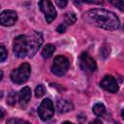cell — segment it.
<instances>
[{
    "mask_svg": "<svg viewBox=\"0 0 124 124\" xmlns=\"http://www.w3.org/2000/svg\"><path fill=\"white\" fill-rule=\"evenodd\" d=\"M83 17L88 23L108 31L116 30L120 26V20L117 16L114 13L105 9L89 10L84 14Z\"/></svg>",
    "mask_w": 124,
    "mask_h": 124,
    "instance_id": "obj_1",
    "label": "cell"
},
{
    "mask_svg": "<svg viewBox=\"0 0 124 124\" xmlns=\"http://www.w3.org/2000/svg\"><path fill=\"white\" fill-rule=\"evenodd\" d=\"M43 43V37L40 33L31 35H19L14 40L13 50L17 57H26L34 55Z\"/></svg>",
    "mask_w": 124,
    "mask_h": 124,
    "instance_id": "obj_2",
    "label": "cell"
},
{
    "mask_svg": "<svg viewBox=\"0 0 124 124\" xmlns=\"http://www.w3.org/2000/svg\"><path fill=\"white\" fill-rule=\"evenodd\" d=\"M30 73H31L30 65L28 63H23L11 73V79L13 82L17 84L23 83L28 79Z\"/></svg>",
    "mask_w": 124,
    "mask_h": 124,
    "instance_id": "obj_3",
    "label": "cell"
},
{
    "mask_svg": "<svg viewBox=\"0 0 124 124\" xmlns=\"http://www.w3.org/2000/svg\"><path fill=\"white\" fill-rule=\"evenodd\" d=\"M69 67H70L69 59L63 55H58L53 60V64L51 66V72L58 77H62L66 74Z\"/></svg>",
    "mask_w": 124,
    "mask_h": 124,
    "instance_id": "obj_4",
    "label": "cell"
},
{
    "mask_svg": "<svg viewBox=\"0 0 124 124\" xmlns=\"http://www.w3.org/2000/svg\"><path fill=\"white\" fill-rule=\"evenodd\" d=\"M38 113L42 120L46 121V120L50 119L54 113V106H53L52 101L48 98L44 99L39 106Z\"/></svg>",
    "mask_w": 124,
    "mask_h": 124,
    "instance_id": "obj_5",
    "label": "cell"
},
{
    "mask_svg": "<svg viewBox=\"0 0 124 124\" xmlns=\"http://www.w3.org/2000/svg\"><path fill=\"white\" fill-rule=\"evenodd\" d=\"M79 66L85 73H93L97 69L95 60L86 52H82L79 56Z\"/></svg>",
    "mask_w": 124,
    "mask_h": 124,
    "instance_id": "obj_6",
    "label": "cell"
},
{
    "mask_svg": "<svg viewBox=\"0 0 124 124\" xmlns=\"http://www.w3.org/2000/svg\"><path fill=\"white\" fill-rule=\"evenodd\" d=\"M39 7L41 11L45 14V17L47 23H50L52 20H54V18L56 17V11L54 9L53 4L50 1H47V0L40 1Z\"/></svg>",
    "mask_w": 124,
    "mask_h": 124,
    "instance_id": "obj_7",
    "label": "cell"
},
{
    "mask_svg": "<svg viewBox=\"0 0 124 124\" xmlns=\"http://www.w3.org/2000/svg\"><path fill=\"white\" fill-rule=\"evenodd\" d=\"M100 86L110 93H115L118 91V83L116 79L112 76H106L103 78V79L100 82Z\"/></svg>",
    "mask_w": 124,
    "mask_h": 124,
    "instance_id": "obj_8",
    "label": "cell"
},
{
    "mask_svg": "<svg viewBox=\"0 0 124 124\" xmlns=\"http://www.w3.org/2000/svg\"><path fill=\"white\" fill-rule=\"evenodd\" d=\"M17 19V14L13 10H6L0 14V24L4 26H12Z\"/></svg>",
    "mask_w": 124,
    "mask_h": 124,
    "instance_id": "obj_9",
    "label": "cell"
},
{
    "mask_svg": "<svg viewBox=\"0 0 124 124\" xmlns=\"http://www.w3.org/2000/svg\"><path fill=\"white\" fill-rule=\"evenodd\" d=\"M31 99V89L28 86L23 87L18 94V104L21 108H25Z\"/></svg>",
    "mask_w": 124,
    "mask_h": 124,
    "instance_id": "obj_10",
    "label": "cell"
},
{
    "mask_svg": "<svg viewBox=\"0 0 124 124\" xmlns=\"http://www.w3.org/2000/svg\"><path fill=\"white\" fill-rule=\"evenodd\" d=\"M56 108L59 113H65L67 111L72 110L74 108V106L70 101L60 98V99H57L56 101Z\"/></svg>",
    "mask_w": 124,
    "mask_h": 124,
    "instance_id": "obj_11",
    "label": "cell"
},
{
    "mask_svg": "<svg viewBox=\"0 0 124 124\" xmlns=\"http://www.w3.org/2000/svg\"><path fill=\"white\" fill-rule=\"evenodd\" d=\"M54 51H55V46L53 45H51V44H47L42 49L41 54L45 59H48L49 57H51V55L53 54Z\"/></svg>",
    "mask_w": 124,
    "mask_h": 124,
    "instance_id": "obj_12",
    "label": "cell"
},
{
    "mask_svg": "<svg viewBox=\"0 0 124 124\" xmlns=\"http://www.w3.org/2000/svg\"><path fill=\"white\" fill-rule=\"evenodd\" d=\"M92 109H93V112L95 113V115H97V116H99V117L104 116V115L106 114V112H107L105 106H104L103 104H101V103L95 104V105L93 106V108H92Z\"/></svg>",
    "mask_w": 124,
    "mask_h": 124,
    "instance_id": "obj_13",
    "label": "cell"
},
{
    "mask_svg": "<svg viewBox=\"0 0 124 124\" xmlns=\"http://www.w3.org/2000/svg\"><path fill=\"white\" fill-rule=\"evenodd\" d=\"M76 19H77L76 15H75V14H73V13H69V14H67V15L65 16V19H64V22H63L62 24L67 28L69 25H71V24L75 23Z\"/></svg>",
    "mask_w": 124,
    "mask_h": 124,
    "instance_id": "obj_14",
    "label": "cell"
},
{
    "mask_svg": "<svg viewBox=\"0 0 124 124\" xmlns=\"http://www.w3.org/2000/svg\"><path fill=\"white\" fill-rule=\"evenodd\" d=\"M16 102V93L14 91H11L8 94V98H7V104H9L10 106H14Z\"/></svg>",
    "mask_w": 124,
    "mask_h": 124,
    "instance_id": "obj_15",
    "label": "cell"
},
{
    "mask_svg": "<svg viewBox=\"0 0 124 124\" xmlns=\"http://www.w3.org/2000/svg\"><path fill=\"white\" fill-rule=\"evenodd\" d=\"M45 93H46V89H45L44 85L39 84V85L35 88V96H36L37 98H41V97H43V96L45 95Z\"/></svg>",
    "mask_w": 124,
    "mask_h": 124,
    "instance_id": "obj_16",
    "label": "cell"
},
{
    "mask_svg": "<svg viewBox=\"0 0 124 124\" xmlns=\"http://www.w3.org/2000/svg\"><path fill=\"white\" fill-rule=\"evenodd\" d=\"M7 124H31V123L20 118H10L7 121Z\"/></svg>",
    "mask_w": 124,
    "mask_h": 124,
    "instance_id": "obj_17",
    "label": "cell"
},
{
    "mask_svg": "<svg viewBox=\"0 0 124 124\" xmlns=\"http://www.w3.org/2000/svg\"><path fill=\"white\" fill-rule=\"evenodd\" d=\"M8 56V51L6 49V47L2 45H0V62H3L6 60Z\"/></svg>",
    "mask_w": 124,
    "mask_h": 124,
    "instance_id": "obj_18",
    "label": "cell"
},
{
    "mask_svg": "<svg viewBox=\"0 0 124 124\" xmlns=\"http://www.w3.org/2000/svg\"><path fill=\"white\" fill-rule=\"evenodd\" d=\"M112 4L114 6H117L121 11L124 9V2L123 1H119V2H112Z\"/></svg>",
    "mask_w": 124,
    "mask_h": 124,
    "instance_id": "obj_19",
    "label": "cell"
},
{
    "mask_svg": "<svg viewBox=\"0 0 124 124\" xmlns=\"http://www.w3.org/2000/svg\"><path fill=\"white\" fill-rule=\"evenodd\" d=\"M55 4L59 6V8H64L67 5V1H55Z\"/></svg>",
    "mask_w": 124,
    "mask_h": 124,
    "instance_id": "obj_20",
    "label": "cell"
},
{
    "mask_svg": "<svg viewBox=\"0 0 124 124\" xmlns=\"http://www.w3.org/2000/svg\"><path fill=\"white\" fill-rule=\"evenodd\" d=\"M65 30H66V27H65L62 23L57 27V31H58V33H64V32H65Z\"/></svg>",
    "mask_w": 124,
    "mask_h": 124,
    "instance_id": "obj_21",
    "label": "cell"
},
{
    "mask_svg": "<svg viewBox=\"0 0 124 124\" xmlns=\"http://www.w3.org/2000/svg\"><path fill=\"white\" fill-rule=\"evenodd\" d=\"M89 124H103V123H102V121H100L99 119H95V120L91 121Z\"/></svg>",
    "mask_w": 124,
    "mask_h": 124,
    "instance_id": "obj_22",
    "label": "cell"
},
{
    "mask_svg": "<svg viewBox=\"0 0 124 124\" xmlns=\"http://www.w3.org/2000/svg\"><path fill=\"white\" fill-rule=\"evenodd\" d=\"M4 115H5V111L3 110V108H0V119H1V118H3V117H4Z\"/></svg>",
    "mask_w": 124,
    "mask_h": 124,
    "instance_id": "obj_23",
    "label": "cell"
},
{
    "mask_svg": "<svg viewBox=\"0 0 124 124\" xmlns=\"http://www.w3.org/2000/svg\"><path fill=\"white\" fill-rule=\"evenodd\" d=\"M2 78H3V72L0 70V80L2 79Z\"/></svg>",
    "mask_w": 124,
    "mask_h": 124,
    "instance_id": "obj_24",
    "label": "cell"
},
{
    "mask_svg": "<svg viewBox=\"0 0 124 124\" xmlns=\"http://www.w3.org/2000/svg\"><path fill=\"white\" fill-rule=\"evenodd\" d=\"M2 97H3V91H1V90H0V99H1Z\"/></svg>",
    "mask_w": 124,
    "mask_h": 124,
    "instance_id": "obj_25",
    "label": "cell"
},
{
    "mask_svg": "<svg viewBox=\"0 0 124 124\" xmlns=\"http://www.w3.org/2000/svg\"><path fill=\"white\" fill-rule=\"evenodd\" d=\"M62 124H74V123H72V122H68V121H66V122H64V123H62Z\"/></svg>",
    "mask_w": 124,
    "mask_h": 124,
    "instance_id": "obj_26",
    "label": "cell"
}]
</instances>
